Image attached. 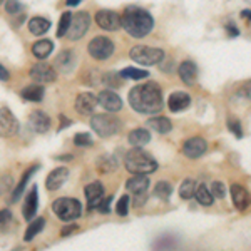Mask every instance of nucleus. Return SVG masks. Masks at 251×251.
Returning a JSON list of instances; mask_svg holds the SVG:
<instances>
[{"instance_id":"f257e3e1","label":"nucleus","mask_w":251,"mask_h":251,"mask_svg":"<svg viewBox=\"0 0 251 251\" xmlns=\"http://www.w3.org/2000/svg\"><path fill=\"white\" fill-rule=\"evenodd\" d=\"M127 99L131 107L136 112H141V114H156L164 106L159 84L152 82V80L132 87L129 91Z\"/></svg>"},{"instance_id":"f03ea898","label":"nucleus","mask_w":251,"mask_h":251,"mask_svg":"<svg viewBox=\"0 0 251 251\" xmlns=\"http://www.w3.org/2000/svg\"><path fill=\"white\" fill-rule=\"evenodd\" d=\"M121 27H124L131 37L143 39L154 29V19L148 10L131 5L121 15Z\"/></svg>"},{"instance_id":"7ed1b4c3","label":"nucleus","mask_w":251,"mask_h":251,"mask_svg":"<svg viewBox=\"0 0 251 251\" xmlns=\"http://www.w3.org/2000/svg\"><path fill=\"white\" fill-rule=\"evenodd\" d=\"M124 164L131 174H151L157 169V161L141 148H134L126 154Z\"/></svg>"},{"instance_id":"20e7f679","label":"nucleus","mask_w":251,"mask_h":251,"mask_svg":"<svg viewBox=\"0 0 251 251\" xmlns=\"http://www.w3.org/2000/svg\"><path fill=\"white\" fill-rule=\"evenodd\" d=\"M91 127L99 137H111L119 132L121 121L116 116L111 114H96L91 119Z\"/></svg>"},{"instance_id":"39448f33","label":"nucleus","mask_w":251,"mask_h":251,"mask_svg":"<svg viewBox=\"0 0 251 251\" xmlns=\"http://www.w3.org/2000/svg\"><path fill=\"white\" fill-rule=\"evenodd\" d=\"M131 59L134 62L141 64V66H156V64L163 62L164 59V50L157 47H149V46H136L129 52Z\"/></svg>"},{"instance_id":"423d86ee","label":"nucleus","mask_w":251,"mask_h":251,"mask_svg":"<svg viewBox=\"0 0 251 251\" xmlns=\"http://www.w3.org/2000/svg\"><path fill=\"white\" fill-rule=\"evenodd\" d=\"M52 209L57 214L62 221H74L82 214V204L79 203L74 198H59L57 201H54L52 204Z\"/></svg>"},{"instance_id":"0eeeda50","label":"nucleus","mask_w":251,"mask_h":251,"mask_svg":"<svg viewBox=\"0 0 251 251\" xmlns=\"http://www.w3.org/2000/svg\"><path fill=\"white\" fill-rule=\"evenodd\" d=\"M87 50L92 59L106 60L114 54V42L107 37H94L89 42Z\"/></svg>"},{"instance_id":"6e6552de","label":"nucleus","mask_w":251,"mask_h":251,"mask_svg":"<svg viewBox=\"0 0 251 251\" xmlns=\"http://www.w3.org/2000/svg\"><path fill=\"white\" fill-rule=\"evenodd\" d=\"M89 27H91V15H89V12H77V14L72 15L71 25H69L66 35L71 40H79L84 37V34L89 30Z\"/></svg>"},{"instance_id":"1a4fd4ad","label":"nucleus","mask_w":251,"mask_h":251,"mask_svg":"<svg viewBox=\"0 0 251 251\" xmlns=\"http://www.w3.org/2000/svg\"><path fill=\"white\" fill-rule=\"evenodd\" d=\"M20 126L9 107L0 109V137H14L19 132Z\"/></svg>"},{"instance_id":"9d476101","label":"nucleus","mask_w":251,"mask_h":251,"mask_svg":"<svg viewBox=\"0 0 251 251\" xmlns=\"http://www.w3.org/2000/svg\"><path fill=\"white\" fill-rule=\"evenodd\" d=\"M30 77L37 84H50L57 79V71L47 62H37L30 69Z\"/></svg>"},{"instance_id":"9b49d317","label":"nucleus","mask_w":251,"mask_h":251,"mask_svg":"<svg viewBox=\"0 0 251 251\" xmlns=\"http://www.w3.org/2000/svg\"><path fill=\"white\" fill-rule=\"evenodd\" d=\"M96 22L100 29L107 30V32H114L117 29H121V15L114 10H99L96 14Z\"/></svg>"},{"instance_id":"f8f14e48","label":"nucleus","mask_w":251,"mask_h":251,"mask_svg":"<svg viewBox=\"0 0 251 251\" xmlns=\"http://www.w3.org/2000/svg\"><path fill=\"white\" fill-rule=\"evenodd\" d=\"M206 149H208V143H206V139L200 136H194L191 139L184 141L183 144V154L186 157H189V159H198V157H201L206 152Z\"/></svg>"},{"instance_id":"ddd939ff","label":"nucleus","mask_w":251,"mask_h":251,"mask_svg":"<svg viewBox=\"0 0 251 251\" xmlns=\"http://www.w3.org/2000/svg\"><path fill=\"white\" fill-rule=\"evenodd\" d=\"M97 104H100L109 112H117L123 109V99L114 91H100L97 96Z\"/></svg>"},{"instance_id":"4468645a","label":"nucleus","mask_w":251,"mask_h":251,"mask_svg":"<svg viewBox=\"0 0 251 251\" xmlns=\"http://www.w3.org/2000/svg\"><path fill=\"white\" fill-rule=\"evenodd\" d=\"M97 106V97L91 92H82L75 99V111L80 116H91L94 114V109Z\"/></svg>"},{"instance_id":"2eb2a0df","label":"nucleus","mask_w":251,"mask_h":251,"mask_svg":"<svg viewBox=\"0 0 251 251\" xmlns=\"http://www.w3.org/2000/svg\"><path fill=\"white\" fill-rule=\"evenodd\" d=\"M29 126L37 134H46L50 129V117L44 111H34L29 116Z\"/></svg>"},{"instance_id":"dca6fc26","label":"nucleus","mask_w":251,"mask_h":251,"mask_svg":"<svg viewBox=\"0 0 251 251\" xmlns=\"http://www.w3.org/2000/svg\"><path fill=\"white\" fill-rule=\"evenodd\" d=\"M102 198H104V186L99 181H94V183L86 186V200L89 209L97 208L100 201H102Z\"/></svg>"},{"instance_id":"f3484780","label":"nucleus","mask_w":251,"mask_h":251,"mask_svg":"<svg viewBox=\"0 0 251 251\" xmlns=\"http://www.w3.org/2000/svg\"><path fill=\"white\" fill-rule=\"evenodd\" d=\"M69 177V169L67 168H57L54 171H50V174L47 176L46 179V188L49 191H57L64 186V183L67 181Z\"/></svg>"},{"instance_id":"a211bd4d","label":"nucleus","mask_w":251,"mask_h":251,"mask_svg":"<svg viewBox=\"0 0 251 251\" xmlns=\"http://www.w3.org/2000/svg\"><path fill=\"white\" fill-rule=\"evenodd\" d=\"M177 74H179L181 80L186 84V86H194L198 79V67L193 60H184V62L179 64L177 67Z\"/></svg>"},{"instance_id":"6ab92c4d","label":"nucleus","mask_w":251,"mask_h":251,"mask_svg":"<svg viewBox=\"0 0 251 251\" xmlns=\"http://www.w3.org/2000/svg\"><path fill=\"white\" fill-rule=\"evenodd\" d=\"M191 106V97H189L186 92H173L171 96H169L168 99V107L171 112H181L184 111V109H188Z\"/></svg>"},{"instance_id":"aec40b11","label":"nucleus","mask_w":251,"mask_h":251,"mask_svg":"<svg viewBox=\"0 0 251 251\" xmlns=\"http://www.w3.org/2000/svg\"><path fill=\"white\" fill-rule=\"evenodd\" d=\"M54 66L57 69L59 72H62V74H67V72H71L72 69L75 66V55L74 52L71 50H62L57 54V57L54 60Z\"/></svg>"},{"instance_id":"412c9836","label":"nucleus","mask_w":251,"mask_h":251,"mask_svg":"<svg viewBox=\"0 0 251 251\" xmlns=\"http://www.w3.org/2000/svg\"><path fill=\"white\" fill-rule=\"evenodd\" d=\"M37 208H39V196H37V186L32 188V191L27 194L25 198V203H24V208H22V213H24V218L27 221H30L32 218L35 216L37 213Z\"/></svg>"},{"instance_id":"4be33fe9","label":"nucleus","mask_w":251,"mask_h":251,"mask_svg":"<svg viewBox=\"0 0 251 251\" xmlns=\"http://www.w3.org/2000/svg\"><path fill=\"white\" fill-rule=\"evenodd\" d=\"M231 200H233L234 206H236V209L245 211L250 204V194L245 188H243V186L231 184Z\"/></svg>"},{"instance_id":"5701e85b","label":"nucleus","mask_w":251,"mask_h":251,"mask_svg":"<svg viewBox=\"0 0 251 251\" xmlns=\"http://www.w3.org/2000/svg\"><path fill=\"white\" fill-rule=\"evenodd\" d=\"M129 193H134V194H141L146 193L149 188V179L146 174H134L131 179H127V184H126Z\"/></svg>"},{"instance_id":"b1692460","label":"nucleus","mask_w":251,"mask_h":251,"mask_svg":"<svg viewBox=\"0 0 251 251\" xmlns=\"http://www.w3.org/2000/svg\"><path fill=\"white\" fill-rule=\"evenodd\" d=\"M37 169H39V164H35V166H32V168H29L25 173L22 174V177H20L17 188H15V189H14V193H12V203H15V201H19V200H20V196H22L24 191H25L27 183H29L30 177L34 176L35 173H37Z\"/></svg>"},{"instance_id":"393cba45","label":"nucleus","mask_w":251,"mask_h":251,"mask_svg":"<svg viewBox=\"0 0 251 251\" xmlns=\"http://www.w3.org/2000/svg\"><path fill=\"white\" fill-rule=\"evenodd\" d=\"M52 50H54V44H52V40H49V39H40L32 46V54L40 60L47 59L49 55L52 54Z\"/></svg>"},{"instance_id":"a878e982","label":"nucleus","mask_w":251,"mask_h":251,"mask_svg":"<svg viewBox=\"0 0 251 251\" xmlns=\"http://www.w3.org/2000/svg\"><path fill=\"white\" fill-rule=\"evenodd\" d=\"M129 143H131L134 148H141V146L148 144L151 141V132L148 129H143V127H137L134 131L129 132Z\"/></svg>"},{"instance_id":"bb28decb","label":"nucleus","mask_w":251,"mask_h":251,"mask_svg":"<svg viewBox=\"0 0 251 251\" xmlns=\"http://www.w3.org/2000/svg\"><path fill=\"white\" fill-rule=\"evenodd\" d=\"M20 97L24 100H29V102H40L44 99V87L35 84V86H27L22 89Z\"/></svg>"},{"instance_id":"cd10ccee","label":"nucleus","mask_w":251,"mask_h":251,"mask_svg":"<svg viewBox=\"0 0 251 251\" xmlns=\"http://www.w3.org/2000/svg\"><path fill=\"white\" fill-rule=\"evenodd\" d=\"M148 126L151 129H154V131H157L159 134H168V132H171L173 129V123L168 119V117H151V119L148 121Z\"/></svg>"},{"instance_id":"c85d7f7f","label":"nucleus","mask_w":251,"mask_h":251,"mask_svg":"<svg viewBox=\"0 0 251 251\" xmlns=\"http://www.w3.org/2000/svg\"><path fill=\"white\" fill-rule=\"evenodd\" d=\"M49 29H50V22H49V19L32 17L29 20V30H30L32 35H44Z\"/></svg>"},{"instance_id":"c756f323","label":"nucleus","mask_w":251,"mask_h":251,"mask_svg":"<svg viewBox=\"0 0 251 251\" xmlns=\"http://www.w3.org/2000/svg\"><path fill=\"white\" fill-rule=\"evenodd\" d=\"M194 198H196V201H198V203H200L201 206H211V204H213V201H214V198H213L211 191H209L208 186H206L204 183H203V184H200L196 189H194Z\"/></svg>"},{"instance_id":"7c9ffc66","label":"nucleus","mask_w":251,"mask_h":251,"mask_svg":"<svg viewBox=\"0 0 251 251\" xmlns=\"http://www.w3.org/2000/svg\"><path fill=\"white\" fill-rule=\"evenodd\" d=\"M44 226H46V220H44V218H37V220L30 221L29 228L25 229V236H24V240H25V241H32L40 231H42Z\"/></svg>"},{"instance_id":"2f4dec72","label":"nucleus","mask_w":251,"mask_h":251,"mask_svg":"<svg viewBox=\"0 0 251 251\" xmlns=\"http://www.w3.org/2000/svg\"><path fill=\"white\" fill-rule=\"evenodd\" d=\"M97 168H99L100 173H112L117 169V161L114 156L104 154L97 159Z\"/></svg>"},{"instance_id":"473e14b6","label":"nucleus","mask_w":251,"mask_h":251,"mask_svg":"<svg viewBox=\"0 0 251 251\" xmlns=\"http://www.w3.org/2000/svg\"><path fill=\"white\" fill-rule=\"evenodd\" d=\"M119 75L123 79H132V80H141L146 79L149 75L148 71H143V69H134V67H126L119 72Z\"/></svg>"},{"instance_id":"72a5a7b5","label":"nucleus","mask_w":251,"mask_h":251,"mask_svg":"<svg viewBox=\"0 0 251 251\" xmlns=\"http://www.w3.org/2000/svg\"><path fill=\"white\" fill-rule=\"evenodd\" d=\"M171 193H173V186L169 184L168 181H159V183L156 184L154 191H152V194L161 201H168L169 196H171Z\"/></svg>"},{"instance_id":"f704fd0d","label":"nucleus","mask_w":251,"mask_h":251,"mask_svg":"<svg viewBox=\"0 0 251 251\" xmlns=\"http://www.w3.org/2000/svg\"><path fill=\"white\" fill-rule=\"evenodd\" d=\"M194 189H196V181L194 179H184L183 184L179 186V196L183 200H191L194 198Z\"/></svg>"},{"instance_id":"c9c22d12","label":"nucleus","mask_w":251,"mask_h":251,"mask_svg":"<svg viewBox=\"0 0 251 251\" xmlns=\"http://www.w3.org/2000/svg\"><path fill=\"white\" fill-rule=\"evenodd\" d=\"M84 82L87 84V86H104L102 82V74L97 71H87L86 75L82 77Z\"/></svg>"},{"instance_id":"e433bc0d","label":"nucleus","mask_w":251,"mask_h":251,"mask_svg":"<svg viewBox=\"0 0 251 251\" xmlns=\"http://www.w3.org/2000/svg\"><path fill=\"white\" fill-rule=\"evenodd\" d=\"M71 19H72V14L71 12H64L60 15V20H59V29H57V37H64L69 30V25H71Z\"/></svg>"},{"instance_id":"4c0bfd02","label":"nucleus","mask_w":251,"mask_h":251,"mask_svg":"<svg viewBox=\"0 0 251 251\" xmlns=\"http://www.w3.org/2000/svg\"><path fill=\"white\" fill-rule=\"evenodd\" d=\"M92 137L91 134H87V132H77V134L74 136V144L79 146V148H89V146H92Z\"/></svg>"},{"instance_id":"58836bf2","label":"nucleus","mask_w":251,"mask_h":251,"mask_svg":"<svg viewBox=\"0 0 251 251\" xmlns=\"http://www.w3.org/2000/svg\"><path fill=\"white\" fill-rule=\"evenodd\" d=\"M228 127H229V131H231L233 134L238 137V139H241V137H243V127H241L240 121L234 119V117H229V119H228Z\"/></svg>"},{"instance_id":"ea45409f","label":"nucleus","mask_w":251,"mask_h":251,"mask_svg":"<svg viewBox=\"0 0 251 251\" xmlns=\"http://www.w3.org/2000/svg\"><path fill=\"white\" fill-rule=\"evenodd\" d=\"M129 196H123L119 201H117V204H116V211L119 216H126V214L129 213Z\"/></svg>"},{"instance_id":"a19ab883","label":"nucleus","mask_w":251,"mask_h":251,"mask_svg":"<svg viewBox=\"0 0 251 251\" xmlns=\"http://www.w3.org/2000/svg\"><path fill=\"white\" fill-rule=\"evenodd\" d=\"M12 184H14L12 176H9V174H3V176H0V196L9 191V189L12 188Z\"/></svg>"},{"instance_id":"79ce46f5","label":"nucleus","mask_w":251,"mask_h":251,"mask_svg":"<svg viewBox=\"0 0 251 251\" xmlns=\"http://www.w3.org/2000/svg\"><path fill=\"white\" fill-rule=\"evenodd\" d=\"M211 194L213 198H225L226 196V189H225V184L220 183V181H214L213 186H211Z\"/></svg>"},{"instance_id":"37998d69","label":"nucleus","mask_w":251,"mask_h":251,"mask_svg":"<svg viewBox=\"0 0 251 251\" xmlns=\"http://www.w3.org/2000/svg\"><path fill=\"white\" fill-rule=\"evenodd\" d=\"M5 10H7V14H17V12L22 10V3H20L19 0H7Z\"/></svg>"},{"instance_id":"c03bdc74","label":"nucleus","mask_w":251,"mask_h":251,"mask_svg":"<svg viewBox=\"0 0 251 251\" xmlns=\"http://www.w3.org/2000/svg\"><path fill=\"white\" fill-rule=\"evenodd\" d=\"M111 203H112V196H104L102 201H100L99 206H97V209H99L102 214H107L111 211Z\"/></svg>"},{"instance_id":"a18cd8bd","label":"nucleus","mask_w":251,"mask_h":251,"mask_svg":"<svg viewBox=\"0 0 251 251\" xmlns=\"http://www.w3.org/2000/svg\"><path fill=\"white\" fill-rule=\"evenodd\" d=\"M12 218V214L9 209H0V226H3L5 223H9Z\"/></svg>"},{"instance_id":"49530a36","label":"nucleus","mask_w":251,"mask_h":251,"mask_svg":"<svg viewBox=\"0 0 251 251\" xmlns=\"http://www.w3.org/2000/svg\"><path fill=\"white\" fill-rule=\"evenodd\" d=\"M10 79V74H9V71H7L5 67L0 64V80H9Z\"/></svg>"},{"instance_id":"de8ad7c7","label":"nucleus","mask_w":251,"mask_h":251,"mask_svg":"<svg viewBox=\"0 0 251 251\" xmlns=\"http://www.w3.org/2000/svg\"><path fill=\"white\" fill-rule=\"evenodd\" d=\"M146 201V193H141V194H136V200H134V204L136 206H143Z\"/></svg>"},{"instance_id":"09e8293b","label":"nucleus","mask_w":251,"mask_h":251,"mask_svg":"<svg viewBox=\"0 0 251 251\" xmlns=\"http://www.w3.org/2000/svg\"><path fill=\"white\" fill-rule=\"evenodd\" d=\"M226 29H228V34L231 35V37H236V35L240 34V32H238V29H236V27H234V25H228V27H226Z\"/></svg>"},{"instance_id":"8fccbe9b","label":"nucleus","mask_w":251,"mask_h":251,"mask_svg":"<svg viewBox=\"0 0 251 251\" xmlns=\"http://www.w3.org/2000/svg\"><path fill=\"white\" fill-rule=\"evenodd\" d=\"M60 121H62V124H60V127H59V131H60V129H64V127H66V126H71L72 123H71V121H67L66 119V116H60Z\"/></svg>"},{"instance_id":"3c124183","label":"nucleus","mask_w":251,"mask_h":251,"mask_svg":"<svg viewBox=\"0 0 251 251\" xmlns=\"http://www.w3.org/2000/svg\"><path fill=\"white\" fill-rule=\"evenodd\" d=\"M75 229V225H72V226H67V228H64L62 229V236H67L69 233H72Z\"/></svg>"},{"instance_id":"603ef678","label":"nucleus","mask_w":251,"mask_h":251,"mask_svg":"<svg viewBox=\"0 0 251 251\" xmlns=\"http://www.w3.org/2000/svg\"><path fill=\"white\" fill-rule=\"evenodd\" d=\"M80 2H82V0H67V5L69 7H75V5H79Z\"/></svg>"},{"instance_id":"864d4df0","label":"nucleus","mask_w":251,"mask_h":251,"mask_svg":"<svg viewBox=\"0 0 251 251\" xmlns=\"http://www.w3.org/2000/svg\"><path fill=\"white\" fill-rule=\"evenodd\" d=\"M241 17H245V19H250V10H245V12H241Z\"/></svg>"},{"instance_id":"5fc2aeb1","label":"nucleus","mask_w":251,"mask_h":251,"mask_svg":"<svg viewBox=\"0 0 251 251\" xmlns=\"http://www.w3.org/2000/svg\"><path fill=\"white\" fill-rule=\"evenodd\" d=\"M2 2H3V0H0V3H2Z\"/></svg>"}]
</instances>
